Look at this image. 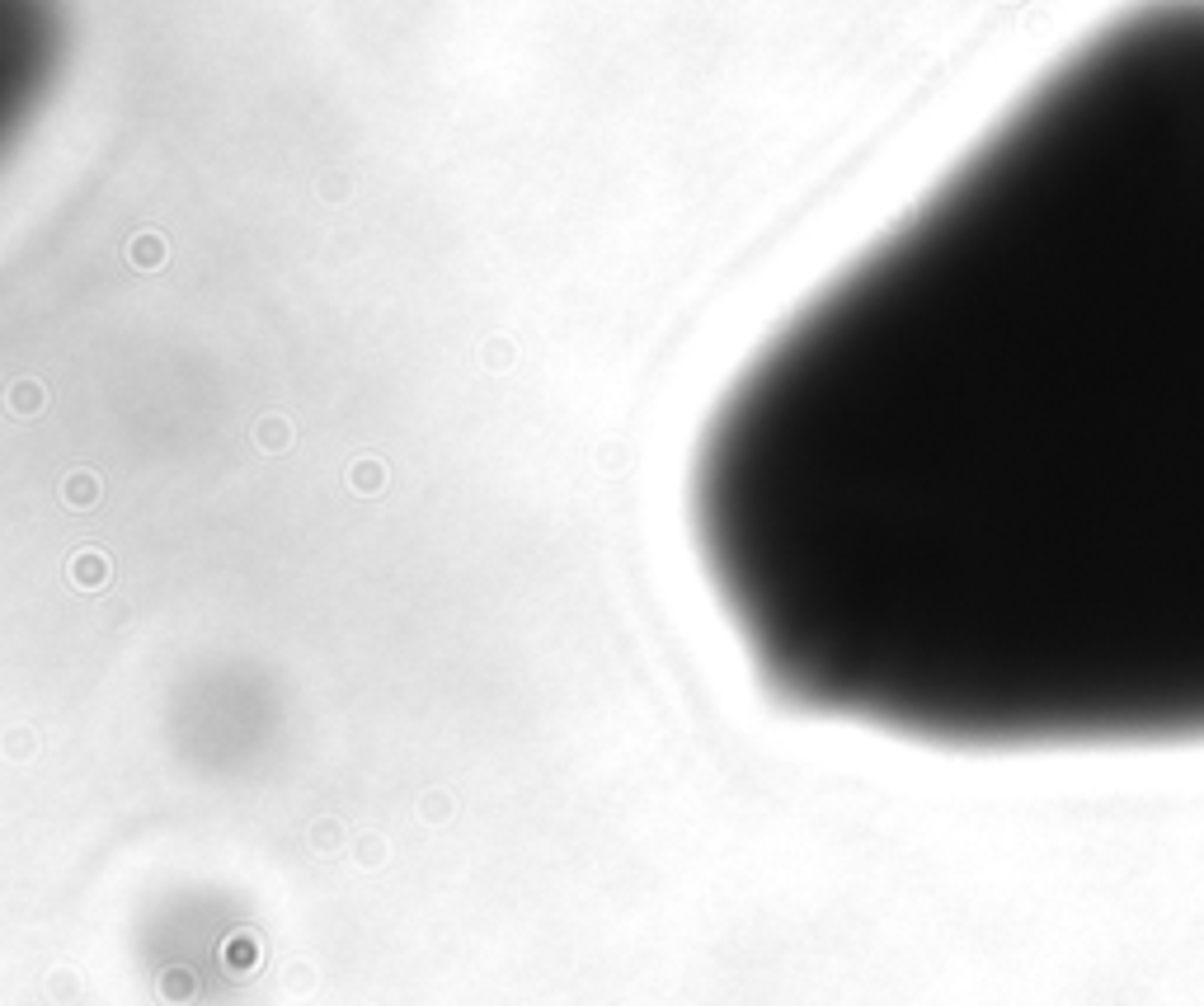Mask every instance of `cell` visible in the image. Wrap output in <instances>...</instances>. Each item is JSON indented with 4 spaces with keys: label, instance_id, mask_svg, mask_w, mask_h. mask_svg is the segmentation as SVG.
I'll use <instances>...</instances> for the list:
<instances>
[{
    "label": "cell",
    "instance_id": "1",
    "mask_svg": "<svg viewBox=\"0 0 1204 1006\" xmlns=\"http://www.w3.org/2000/svg\"><path fill=\"white\" fill-rule=\"evenodd\" d=\"M692 531L800 715L1204 743V0L1096 24L776 329Z\"/></svg>",
    "mask_w": 1204,
    "mask_h": 1006
}]
</instances>
